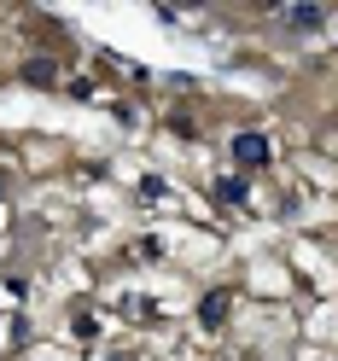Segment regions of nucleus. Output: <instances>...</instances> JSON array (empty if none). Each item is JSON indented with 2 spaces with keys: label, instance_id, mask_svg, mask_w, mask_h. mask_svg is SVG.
I'll return each instance as SVG.
<instances>
[{
  "label": "nucleus",
  "instance_id": "nucleus-1",
  "mask_svg": "<svg viewBox=\"0 0 338 361\" xmlns=\"http://www.w3.org/2000/svg\"><path fill=\"white\" fill-rule=\"evenodd\" d=\"M234 157H239V164H262V157H268V140H262V134H239V140H234Z\"/></svg>",
  "mask_w": 338,
  "mask_h": 361
},
{
  "label": "nucleus",
  "instance_id": "nucleus-2",
  "mask_svg": "<svg viewBox=\"0 0 338 361\" xmlns=\"http://www.w3.org/2000/svg\"><path fill=\"white\" fill-rule=\"evenodd\" d=\"M286 18H291V24H298V30H315V24H321L327 12H321V6H291Z\"/></svg>",
  "mask_w": 338,
  "mask_h": 361
},
{
  "label": "nucleus",
  "instance_id": "nucleus-3",
  "mask_svg": "<svg viewBox=\"0 0 338 361\" xmlns=\"http://www.w3.org/2000/svg\"><path fill=\"white\" fill-rule=\"evenodd\" d=\"M222 314H228V291H216V298L205 303V321H222Z\"/></svg>",
  "mask_w": 338,
  "mask_h": 361
}]
</instances>
